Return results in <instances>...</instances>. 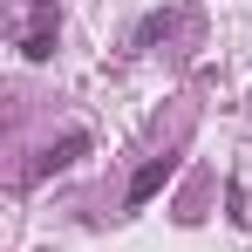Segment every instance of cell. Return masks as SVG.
<instances>
[{
	"label": "cell",
	"instance_id": "1",
	"mask_svg": "<svg viewBox=\"0 0 252 252\" xmlns=\"http://www.w3.org/2000/svg\"><path fill=\"white\" fill-rule=\"evenodd\" d=\"M170 170H177V157H150V164L136 170V177H129V191H123V205L136 211V205H150V198H157V191H164L170 184Z\"/></svg>",
	"mask_w": 252,
	"mask_h": 252
},
{
	"label": "cell",
	"instance_id": "2",
	"mask_svg": "<svg viewBox=\"0 0 252 252\" xmlns=\"http://www.w3.org/2000/svg\"><path fill=\"white\" fill-rule=\"evenodd\" d=\"M21 55H28V62H48V55H55V34H48V28H34V34H28V48H21Z\"/></svg>",
	"mask_w": 252,
	"mask_h": 252
},
{
	"label": "cell",
	"instance_id": "3",
	"mask_svg": "<svg viewBox=\"0 0 252 252\" xmlns=\"http://www.w3.org/2000/svg\"><path fill=\"white\" fill-rule=\"evenodd\" d=\"M170 28H177V14H150V21L136 28V41H157V34H170Z\"/></svg>",
	"mask_w": 252,
	"mask_h": 252
},
{
	"label": "cell",
	"instance_id": "4",
	"mask_svg": "<svg viewBox=\"0 0 252 252\" xmlns=\"http://www.w3.org/2000/svg\"><path fill=\"white\" fill-rule=\"evenodd\" d=\"M48 7H55V0H34V14H48Z\"/></svg>",
	"mask_w": 252,
	"mask_h": 252
}]
</instances>
